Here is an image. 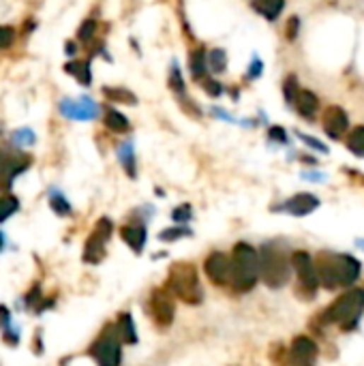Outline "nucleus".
<instances>
[{"instance_id": "nucleus-1", "label": "nucleus", "mask_w": 364, "mask_h": 366, "mask_svg": "<svg viewBox=\"0 0 364 366\" xmlns=\"http://www.w3.org/2000/svg\"><path fill=\"white\" fill-rule=\"evenodd\" d=\"M315 272H317V283L322 287L336 289V287L353 285L362 272V266L353 255L324 251L315 259Z\"/></svg>"}, {"instance_id": "nucleus-2", "label": "nucleus", "mask_w": 364, "mask_h": 366, "mask_svg": "<svg viewBox=\"0 0 364 366\" xmlns=\"http://www.w3.org/2000/svg\"><path fill=\"white\" fill-rule=\"evenodd\" d=\"M232 259V278L230 285L236 294H247L259 281V255L257 249L249 242H238L230 255Z\"/></svg>"}, {"instance_id": "nucleus-3", "label": "nucleus", "mask_w": 364, "mask_h": 366, "mask_svg": "<svg viewBox=\"0 0 364 366\" xmlns=\"http://www.w3.org/2000/svg\"><path fill=\"white\" fill-rule=\"evenodd\" d=\"M259 278L272 287L278 289L289 283L291 276V255H287L285 247L278 242H266L259 251Z\"/></svg>"}, {"instance_id": "nucleus-4", "label": "nucleus", "mask_w": 364, "mask_h": 366, "mask_svg": "<svg viewBox=\"0 0 364 366\" xmlns=\"http://www.w3.org/2000/svg\"><path fill=\"white\" fill-rule=\"evenodd\" d=\"M165 289L187 305H201L204 300V287L199 283L197 270L189 261H176L174 266H170Z\"/></svg>"}, {"instance_id": "nucleus-5", "label": "nucleus", "mask_w": 364, "mask_h": 366, "mask_svg": "<svg viewBox=\"0 0 364 366\" xmlns=\"http://www.w3.org/2000/svg\"><path fill=\"white\" fill-rule=\"evenodd\" d=\"M362 313H364V289H351L319 315V321L326 326H339L341 330H351L358 326Z\"/></svg>"}, {"instance_id": "nucleus-6", "label": "nucleus", "mask_w": 364, "mask_h": 366, "mask_svg": "<svg viewBox=\"0 0 364 366\" xmlns=\"http://www.w3.org/2000/svg\"><path fill=\"white\" fill-rule=\"evenodd\" d=\"M35 163V157L28 150L0 148V193H11L18 178H22Z\"/></svg>"}, {"instance_id": "nucleus-7", "label": "nucleus", "mask_w": 364, "mask_h": 366, "mask_svg": "<svg viewBox=\"0 0 364 366\" xmlns=\"http://www.w3.org/2000/svg\"><path fill=\"white\" fill-rule=\"evenodd\" d=\"M56 110L69 122H95V120L101 118L103 105L97 99H93L90 95H82L78 99L60 97L58 103H56Z\"/></svg>"}, {"instance_id": "nucleus-8", "label": "nucleus", "mask_w": 364, "mask_h": 366, "mask_svg": "<svg viewBox=\"0 0 364 366\" xmlns=\"http://www.w3.org/2000/svg\"><path fill=\"white\" fill-rule=\"evenodd\" d=\"M90 358L97 362V366H120L122 362V345L116 334L114 326H105L103 332L97 336V341L88 347Z\"/></svg>"}, {"instance_id": "nucleus-9", "label": "nucleus", "mask_w": 364, "mask_h": 366, "mask_svg": "<svg viewBox=\"0 0 364 366\" xmlns=\"http://www.w3.org/2000/svg\"><path fill=\"white\" fill-rule=\"evenodd\" d=\"M114 234V221L110 216H101L99 221L95 223L90 236L86 238L84 242V253H82V259L90 266H97L105 259V253H107V242Z\"/></svg>"}, {"instance_id": "nucleus-10", "label": "nucleus", "mask_w": 364, "mask_h": 366, "mask_svg": "<svg viewBox=\"0 0 364 366\" xmlns=\"http://www.w3.org/2000/svg\"><path fill=\"white\" fill-rule=\"evenodd\" d=\"M148 313L153 317V321L159 328H170L174 324V315H176V305H174V296L165 287L153 289L151 298H148Z\"/></svg>"}, {"instance_id": "nucleus-11", "label": "nucleus", "mask_w": 364, "mask_h": 366, "mask_svg": "<svg viewBox=\"0 0 364 366\" xmlns=\"http://www.w3.org/2000/svg\"><path fill=\"white\" fill-rule=\"evenodd\" d=\"M291 270L296 272L298 281H300V287H303V294L313 298L315 291L319 289V283H317V272H315V261L313 257L307 253V251H296L291 253Z\"/></svg>"}, {"instance_id": "nucleus-12", "label": "nucleus", "mask_w": 364, "mask_h": 366, "mask_svg": "<svg viewBox=\"0 0 364 366\" xmlns=\"http://www.w3.org/2000/svg\"><path fill=\"white\" fill-rule=\"evenodd\" d=\"M114 157H116L120 170L124 172V176L129 180H137L139 178V163H137L135 139L131 135L118 137V141L114 143Z\"/></svg>"}, {"instance_id": "nucleus-13", "label": "nucleus", "mask_w": 364, "mask_h": 366, "mask_svg": "<svg viewBox=\"0 0 364 366\" xmlns=\"http://www.w3.org/2000/svg\"><path fill=\"white\" fill-rule=\"evenodd\" d=\"M204 272L210 278V283L216 285V287L230 285V278H232V259H230V255H225L223 251H212L204 261Z\"/></svg>"}, {"instance_id": "nucleus-14", "label": "nucleus", "mask_w": 364, "mask_h": 366, "mask_svg": "<svg viewBox=\"0 0 364 366\" xmlns=\"http://www.w3.org/2000/svg\"><path fill=\"white\" fill-rule=\"evenodd\" d=\"M101 124H103V129L110 133V135H116V137H127V135H131L133 133V122H131V118L122 112V110H118L116 105H103V110H101Z\"/></svg>"}, {"instance_id": "nucleus-15", "label": "nucleus", "mask_w": 364, "mask_h": 366, "mask_svg": "<svg viewBox=\"0 0 364 366\" xmlns=\"http://www.w3.org/2000/svg\"><path fill=\"white\" fill-rule=\"evenodd\" d=\"M319 208V197H315L313 193H296L289 199H285L283 203L274 206V212H287L291 216H309L311 212H315Z\"/></svg>"}, {"instance_id": "nucleus-16", "label": "nucleus", "mask_w": 364, "mask_h": 366, "mask_svg": "<svg viewBox=\"0 0 364 366\" xmlns=\"http://www.w3.org/2000/svg\"><path fill=\"white\" fill-rule=\"evenodd\" d=\"M317 358V343L311 336H296L289 345V360L294 366H313Z\"/></svg>"}, {"instance_id": "nucleus-17", "label": "nucleus", "mask_w": 364, "mask_h": 366, "mask_svg": "<svg viewBox=\"0 0 364 366\" xmlns=\"http://www.w3.org/2000/svg\"><path fill=\"white\" fill-rule=\"evenodd\" d=\"M62 71L69 78L78 82L82 88H90L95 82V73H93V58H69L62 66Z\"/></svg>"}, {"instance_id": "nucleus-18", "label": "nucleus", "mask_w": 364, "mask_h": 366, "mask_svg": "<svg viewBox=\"0 0 364 366\" xmlns=\"http://www.w3.org/2000/svg\"><path fill=\"white\" fill-rule=\"evenodd\" d=\"M118 234H120L122 242H124V244H127L135 255L143 253L146 242H148V230H146V225H143V223L129 221V223H124V225L118 230Z\"/></svg>"}, {"instance_id": "nucleus-19", "label": "nucleus", "mask_w": 364, "mask_h": 366, "mask_svg": "<svg viewBox=\"0 0 364 366\" xmlns=\"http://www.w3.org/2000/svg\"><path fill=\"white\" fill-rule=\"evenodd\" d=\"M187 73L191 82L199 84L206 76H208V69H206V45L204 43H193L187 52Z\"/></svg>"}, {"instance_id": "nucleus-20", "label": "nucleus", "mask_w": 364, "mask_h": 366, "mask_svg": "<svg viewBox=\"0 0 364 366\" xmlns=\"http://www.w3.org/2000/svg\"><path fill=\"white\" fill-rule=\"evenodd\" d=\"M99 28H101L99 9H95V11H90V13L80 22V26H78V30H76V41H78L82 47L90 49V47L99 41Z\"/></svg>"}, {"instance_id": "nucleus-21", "label": "nucleus", "mask_w": 364, "mask_h": 366, "mask_svg": "<svg viewBox=\"0 0 364 366\" xmlns=\"http://www.w3.org/2000/svg\"><path fill=\"white\" fill-rule=\"evenodd\" d=\"M168 88L172 93V97L178 101L182 97L189 95V84H187V76L180 66V60L176 56L170 58V64H168Z\"/></svg>"}, {"instance_id": "nucleus-22", "label": "nucleus", "mask_w": 364, "mask_h": 366, "mask_svg": "<svg viewBox=\"0 0 364 366\" xmlns=\"http://www.w3.org/2000/svg\"><path fill=\"white\" fill-rule=\"evenodd\" d=\"M101 95H103V99H105L107 105H116V107H118V105L137 107V103H139V97H137L131 88H127V86L107 84V86L101 88Z\"/></svg>"}, {"instance_id": "nucleus-23", "label": "nucleus", "mask_w": 364, "mask_h": 366, "mask_svg": "<svg viewBox=\"0 0 364 366\" xmlns=\"http://www.w3.org/2000/svg\"><path fill=\"white\" fill-rule=\"evenodd\" d=\"M322 124H324V131L328 133V137L339 139V137L347 131V126H349V118H347V114H345L341 107L332 105V107H328V110L324 112V120H322Z\"/></svg>"}, {"instance_id": "nucleus-24", "label": "nucleus", "mask_w": 364, "mask_h": 366, "mask_svg": "<svg viewBox=\"0 0 364 366\" xmlns=\"http://www.w3.org/2000/svg\"><path fill=\"white\" fill-rule=\"evenodd\" d=\"M206 69L208 76L221 78L230 69V54L225 47H206Z\"/></svg>"}, {"instance_id": "nucleus-25", "label": "nucleus", "mask_w": 364, "mask_h": 366, "mask_svg": "<svg viewBox=\"0 0 364 366\" xmlns=\"http://www.w3.org/2000/svg\"><path fill=\"white\" fill-rule=\"evenodd\" d=\"M39 141L37 133L33 126H18L7 133V146L11 150H30Z\"/></svg>"}, {"instance_id": "nucleus-26", "label": "nucleus", "mask_w": 364, "mask_h": 366, "mask_svg": "<svg viewBox=\"0 0 364 366\" xmlns=\"http://www.w3.org/2000/svg\"><path fill=\"white\" fill-rule=\"evenodd\" d=\"M291 107H296V112L303 116V118H315L317 110H319V99L315 97V93L311 90H305V88H298L294 101H291Z\"/></svg>"}, {"instance_id": "nucleus-27", "label": "nucleus", "mask_w": 364, "mask_h": 366, "mask_svg": "<svg viewBox=\"0 0 364 366\" xmlns=\"http://www.w3.org/2000/svg\"><path fill=\"white\" fill-rule=\"evenodd\" d=\"M47 206L60 218H69V216H73V212H76V210H73V203L69 201V197L58 187H49L47 189Z\"/></svg>"}, {"instance_id": "nucleus-28", "label": "nucleus", "mask_w": 364, "mask_h": 366, "mask_svg": "<svg viewBox=\"0 0 364 366\" xmlns=\"http://www.w3.org/2000/svg\"><path fill=\"white\" fill-rule=\"evenodd\" d=\"M249 7L264 20L274 22L285 9V0H249Z\"/></svg>"}, {"instance_id": "nucleus-29", "label": "nucleus", "mask_w": 364, "mask_h": 366, "mask_svg": "<svg viewBox=\"0 0 364 366\" xmlns=\"http://www.w3.org/2000/svg\"><path fill=\"white\" fill-rule=\"evenodd\" d=\"M114 328H116V334H118L120 343H124V345H135L137 343V330H135V321H133L131 313H120Z\"/></svg>"}, {"instance_id": "nucleus-30", "label": "nucleus", "mask_w": 364, "mask_h": 366, "mask_svg": "<svg viewBox=\"0 0 364 366\" xmlns=\"http://www.w3.org/2000/svg\"><path fill=\"white\" fill-rule=\"evenodd\" d=\"M20 208V197H16L13 193H0V225L7 223L11 216H16Z\"/></svg>"}, {"instance_id": "nucleus-31", "label": "nucleus", "mask_w": 364, "mask_h": 366, "mask_svg": "<svg viewBox=\"0 0 364 366\" xmlns=\"http://www.w3.org/2000/svg\"><path fill=\"white\" fill-rule=\"evenodd\" d=\"M199 86H201V90H204V95L208 97V99H221V97H225V93H228V86L218 80V78H214V76H206L201 82H199Z\"/></svg>"}, {"instance_id": "nucleus-32", "label": "nucleus", "mask_w": 364, "mask_h": 366, "mask_svg": "<svg viewBox=\"0 0 364 366\" xmlns=\"http://www.w3.org/2000/svg\"><path fill=\"white\" fill-rule=\"evenodd\" d=\"M176 103H178L180 112H182L187 118H191V120H201V118L206 116V110H204V107L199 105V101H195L191 95H187V97L178 99Z\"/></svg>"}, {"instance_id": "nucleus-33", "label": "nucleus", "mask_w": 364, "mask_h": 366, "mask_svg": "<svg viewBox=\"0 0 364 366\" xmlns=\"http://www.w3.org/2000/svg\"><path fill=\"white\" fill-rule=\"evenodd\" d=\"M193 236V230L189 225H172V228H165L159 232V240L165 242V244H172V242H178L182 238H189Z\"/></svg>"}, {"instance_id": "nucleus-34", "label": "nucleus", "mask_w": 364, "mask_h": 366, "mask_svg": "<svg viewBox=\"0 0 364 366\" xmlns=\"http://www.w3.org/2000/svg\"><path fill=\"white\" fill-rule=\"evenodd\" d=\"M18 37H20V33L13 24H0V54L9 52L16 45Z\"/></svg>"}, {"instance_id": "nucleus-35", "label": "nucleus", "mask_w": 364, "mask_h": 366, "mask_svg": "<svg viewBox=\"0 0 364 366\" xmlns=\"http://www.w3.org/2000/svg\"><path fill=\"white\" fill-rule=\"evenodd\" d=\"M347 148L356 155L364 159V126H356L349 137H347Z\"/></svg>"}, {"instance_id": "nucleus-36", "label": "nucleus", "mask_w": 364, "mask_h": 366, "mask_svg": "<svg viewBox=\"0 0 364 366\" xmlns=\"http://www.w3.org/2000/svg\"><path fill=\"white\" fill-rule=\"evenodd\" d=\"M170 216H172L174 225H187V223H191V218H193V206H191L189 201L178 203V206L172 210Z\"/></svg>"}, {"instance_id": "nucleus-37", "label": "nucleus", "mask_w": 364, "mask_h": 366, "mask_svg": "<svg viewBox=\"0 0 364 366\" xmlns=\"http://www.w3.org/2000/svg\"><path fill=\"white\" fill-rule=\"evenodd\" d=\"M155 206H151V203H141V206H137V208H133L131 210V221H135V223H143V225H148V221L155 216Z\"/></svg>"}, {"instance_id": "nucleus-38", "label": "nucleus", "mask_w": 364, "mask_h": 366, "mask_svg": "<svg viewBox=\"0 0 364 366\" xmlns=\"http://www.w3.org/2000/svg\"><path fill=\"white\" fill-rule=\"evenodd\" d=\"M262 76H264V60L257 54H253L251 56V62L247 66V73H245V80L247 82H257Z\"/></svg>"}, {"instance_id": "nucleus-39", "label": "nucleus", "mask_w": 364, "mask_h": 366, "mask_svg": "<svg viewBox=\"0 0 364 366\" xmlns=\"http://www.w3.org/2000/svg\"><path fill=\"white\" fill-rule=\"evenodd\" d=\"M206 114H208V116H212V118H214V120H218V122L238 124V118H236L232 112H228L225 107H221V105H208Z\"/></svg>"}, {"instance_id": "nucleus-40", "label": "nucleus", "mask_w": 364, "mask_h": 366, "mask_svg": "<svg viewBox=\"0 0 364 366\" xmlns=\"http://www.w3.org/2000/svg\"><path fill=\"white\" fill-rule=\"evenodd\" d=\"M268 141L276 143V146H287L289 143V135H287V131L283 126L272 124V126H268Z\"/></svg>"}, {"instance_id": "nucleus-41", "label": "nucleus", "mask_w": 364, "mask_h": 366, "mask_svg": "<svg viewBox=\"0 0 364 366\" xmlns=\"http://www.w3.org/2000/svg\"><path fill=\"white\" fill-rule=\"evenodd\" d=\"M298 80H296V76H287L285 78V82H283V97H285V101L291 105V101H294V97H296V93H298Z\"/></svg>"}, {"instance_id": "nucleus-42", "label": "nucleus", "mask_w": 364, "mask_h": 366, "mask_svg": "<svg viewBox=\"0 0 364 366\" xmlns=\"http://www.w3.org/2000/svg\"><path fill=\"white\" fill-rule=\"evenodd\" d=\"M22 300H24V307H26V309H37L39 302L43 300V298H41V285L35 283V285L26 291V296H24Z\"/></svg>"}, {"instance_id": "nucleus-43", "label": "nucleus", "mask_w": 364, "mask_h": 366, "mask_svg": "<svg viewBox=\"0 0 364 366\" xmlns=\"http://www.w3.org/2000/svg\"><path fill=\"white\" fill-rule=\"evenodd\" d=\"M298 137H300L303 143L309 146V148H313V150H317V153H322V155H328V146H326L324 141L315 139L313 135H307V133H300V131H298Z\"/></svg>"}, {"instance_id": "nucleus-44", "label": "nucleus", "mask_w": 364, "mask_h": 366, "mask_svg": "<svg viewBox=\"0 0 364 366\" xmlns=\"http://www.w3.org/2000/svg\"><path fill=\"white\" fill-rule=\"evenodd\" d=\"M298 35H300V18L291 16L285 24V37H287V41H296Z\"/></svg>"}, {"instance_id": "nucleus-45", "label": "nucleus", "mask_w": 364, "mask_h": 366, "mask_svg": "<svg viewBox=\"0 0 364 366\" xmlns=\"http://www.w3.org/2000/svg\"><path fill=\"white\" fill-rule=\"evenodd\" d=\"M37 28H39L37 18H26V20H24V24H22V28H20L18 33L22 35V39H30V37L37 33Z\"/></svg>"}, {"instance_id": "nucleus-46", "label": "nucleus", "mask_w": 364, "mask_h": 366, "mask_svg": "<svg viewBox=\"0 0 364 366\" xmlns=\"http://www.w3.org/2000/svg\"><path fill=\"white\" fill-rule=\"evenodd\" d=\"M64 56H66V60L69 58H80V52H82V45L76 41V39H66L64 41Z\"/></svg>"}, {"instance_id": "nucleus-47", "label": "nucleus", "mask_w": 364, "mask_h": 366, "mask_svg": "<svg viewBox=\"0 0 364 366\" xmlns=\"http://www.w3.org/2000/svg\"><path fill=\"white\" fill-rule=\"evenodd\" d=\"M20 338H22V334H20V330H18V328L9 326L7 330H3V341H5L9 347H16V345L20 343Z\"/></svg>"}, {"instance_id": "nucleus-48", "label": "nucleus", "mask_w": 364, "mask_h": 366, "mask_svg": "<svg viewBox=\"0 0 364 366\" xmlns=\"http://www.w3.org/2000/svg\"><path fill=\"white\" fill-rule=\"evenodd\" d=\"M9 326H11V311L0 305V332L7 330Z\"/></svg>"}, {"instance_id": "nucleus-49", "label": "nucleus", "mask_w": 364, "mask_h": 366, "mask_svg": "<svg viewBox=\"0 0 364 366\" xmlns=\"http://www.w3.org/2000/svg\"><path fill=\"white\" fill-rule=\"evenodd\" d=\"M300 176H303L305 180H311V182H324V180H326V176L319 174V172H303Z\"/></svg>"}, {"instance_id": "nucleus-50", "label": "nucleus", "mask_w": 364, "mask_h": 366, "mask_svg": "<svg viewBox=\"0 0 364 366\" xmlns=\"http://www.w3.org/2000/svg\"><path fill=\"white\" fill-rule=\"evenodd\" d=\"M129 43H131V47H133V52H135L137 56H141V45L137 43V39H135V37H131V39H129Z\"/></svg>"}, {"instance_id": "nucleus-51", "label": "nucleus", "mask_w": 364, "mask_h": 366, "mask_svg": "<svg viewBox=\"0 0 364 366\" xmlns=\"http://www.w3.org/2000/svg\"><path fill=\"white\" fill-rule=\"evenodd\" d=\"M5 247H7V234H5L3 230H0V253L5 251Z\"/></svg>"}, {"instance_id": "nucleus-52", "label": "nucleus", "mask_w": 364, "mask_h": 366, "mask_svg": "<svg viewBox=\"0 0 364 366\" xmlns=\"http://www.w3.org/2000/svg\"><path fill=\"white\" fill-rule=\"evenodd\" d=\"M155 195H159V197H165V191H163L161 187H155Z\"/></svg>"}, {"instance_id": "nucleus-53", "label": "nucleus", "mask_w": 364, "mask_h": 366, "mask_svg": "<svg viewBox=\"0 0 364 366\" xmlns=\"http://www.w3.org/2000/svg\"><path fill=\"white\" fill-rule=\"evenodd\" d=\"M356 244H358V247H360V249H362V251H364V238H360V240H358V242H356Z\"/></svg>"}, {"instance_id": "nucleus-54", "label": "nucleus", "mask_w": 364, "mask_h": 366, "mask_svg": "<svg viewBox=\"0 0 364 366\" xmlns=\"http://www.w3.org/2000/svg\"><path fill=\"white\" fill-rule=\"evenodd\" d=\"M0 135H3V126H0Z\"/></svg>"}]
</instances>
